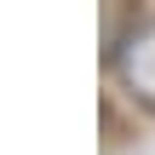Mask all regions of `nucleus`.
Masks as SVG:
<instances>
[{"label":"nucleus","instance_id":"obj_1","mask_svg":"<svg viewBox=\"0 0 155 155\" xmlns=\"http://www.w3.org/2000/svg\"><path fill=\"white\" fill-rule=\"evenodd\" d=\"M109 63H115V81L127 86V98L155 109V17H138L109 46Z\"/></svg>","mask_w":155,"mask_h":155}]
</instances>
